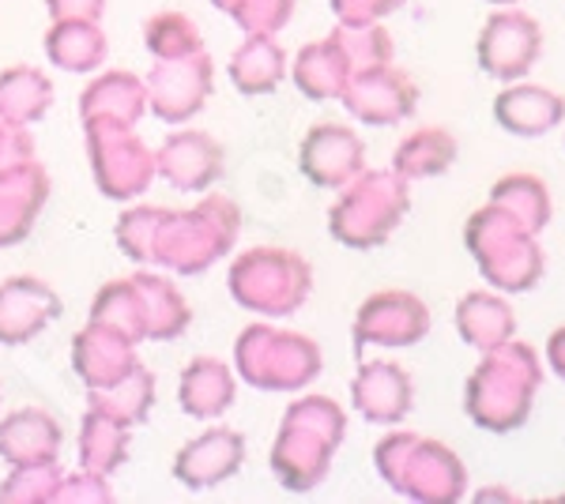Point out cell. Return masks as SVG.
Here are the masks:
<instances>
[{
  "label": "cell",
  "instance_id": "obj_21",
  "mask_svg": "<svg viewBox=\"0 0 565 504\" xmlns=\"http://www.w3.org/2000/svg\"><path fill=\"white\" fill-rule=\"evenodd\" d=\"M53 106V84L34 64H8L0 72V117L12 125H39Z\"/></svg>",
  "mask_w": 565,
  "mask_h": 504
},
{
  "label": "cell",
  "instance_id": "obj_11",
  "mask_svg": "<svg viewBox=\"0 0 565 504\" xmlns=\"http://www.w3.org/2000/svg\"><path fill=\"white\" fill-rule=\"evenodd\" d=\"M245 463V437L231 426H212L196 433L174 455V479L193 493L215 490L242 471Z\"/></svg>",
  "mask_w": 565,
  "mask_h": 504
},
{
  "label": "cell",
  "instance_id": "obj_14",
  "mask_svg": "<svg viewBox=\"0 0 565 504\" xmlns=\"http://www.w3.org/2000/svg\"><path fill=\"white\" fill-rule=\"evenodd\" d=\"M298 162H302V173L313 185L321 189L348 185L351 178L362 173V143L343 125H317L309 128Z\"/></svg>",
  "mask_w": 565,
  "mask_h": 504
},
{
  "label": "cell",
  "instance_id": "obj_30",
  "mask_svg": "<svg viewBox=\"0 0 565 504\" xmlns=\"http://www.w3.org/2000/svg\"><path fill=\"white\" fill-rule=\"evenodd\" d=\"M61 479H65V467L57 460L12 467V474L0 482V501L4 504H50L57 497Z\"/></svg>",
  "mask_w": 565,
  "mask_h": 504
},
{
  "label": "cell",
  "instance_id": "obj_19",
  "mask_svg": "<svg viewBox=\"0 0 565 504\" xmlns=\"http://www.w3.org/2000/svg\"><path fill=\"white\" fill-rule=\"evenodd\" d=\"M129 444H132V426L121 421L114 410L98 407V403H87L84 421H79V467L98 474H117L129 460Z\"/></svg>",
  "mask_w": 565,
  "mask_h": 504
},
{
  "label": "cell",
  "instance_id": "obj_26",
  "mask_svg": "<svg viewBox=\"0 0 565 504\" xmlns=\"http://www.w3.org/2000/svg\"><path fill=\"white\" fill-rule=\"evenodd\" d=\"M90 320H103V324L117 328V332H125L132 343H148V332H143V298L132 275L109 279L106 287L98 290L95 301H90Z\"/></svg>",
  "mask_w": 565,
  "mask_h": 504
},
{
  "label": "cell",
  "instance_id": "obj_34",
  "mask_svg": "<svg viewBox=\"0 0 565 504\" xmlns=\"http://www.w3.org/2000/svg\"><path fill=\"white\" fill-rule=\"evenodd\" d=\"M109 0H45V12L53 23L65 20H84V23H103Z\"/></svg>",
  "mask_w": 565,
  "mask_h": 504
},
{
  "label": "cell",
  "instance_id": "obj_9",
  "mask_svg": "<svg viewBox=\"0 0 565 504\" xmlns=\"http://www.w3.org/2000/svg\"><path fill=\"white\" fill-rule=\"evenodd\" d=\"M125 332L103 324V320H87L76 335H72V369L84 380L87 392H106L121 384L140 365V354Z\"/></svg>",
  "mask_w": 565,
  "mask_h": 504
},
{
  "label": "cell",
  "instance_id": "obj_29",
  "mask_svg": "<svg viewBox=\"0 0 565 504\" xmlns=\"http://www.w3.org/2000/svg\"><path fill=\"white\" fill-rule=\"evenodd\" d=\"M143 45H148L154 61H174L200 53L204 39H200V26L185 12H154L143 23Z\"/></svg>",
  "mask_w": 565,
  "mask_h": 504
},
{
  "label": "cell",
  "instance_id": "obj_10",
  "mask_svg": "<svg viewBox=\"0 0 565 504\" xmlns=\"http://www.w3.org/2000/svg\"><path fill=\"white\" fill-rule=\"evenodd\" d=\"M61 313L65 305L50 282H42L39 275H12L0 282V346H26Z\"/></svg>",
  "mask_w": 565,
  "mask_h": 504
},
{
  "label": "cell",
  "instance_id": "obj_27",
  "mask_svg": "<svg viewBox=\"0 0 565 504\" xmlns=\"http://www.w3.org/2000/svg\"><path fill=\"white\" fill-rule=\"evenodd\" d=\"M170 207H159V204H132L121 211V218H117L114 226V242L117 249L129 256L132 264H140V268H154V242H159V230L162 223H167Z\"/></svg>",
  "mask_w": 565,
  "mask_h": 504
},
{
  "label": "cell",
  "instance_id": "obj_35",
  "mask_svg": "<svg viewBox=\"0 0 565 504\" xmlns=\"http://www.w3.org/2000/svg\"><path fill=\"white\" fill-rule=\"evenodd\" d=\"M396 4L399 0H332V8L348 26H366L370 20H377L381 12H388Z\"/></svg>",
  "mask_w": 565,
  "mask_h": 504
},
{
  "label": "cell",
  "instance_id": "obj_23",
  "mask_svg": "<svg viewBox=\"0 0 565 504\" xmlns=\"http://www.w3.org/2000/svg\"><path fill=\"white\" fill-rule=\"evenodd\" d=\"M231 84L238 95H268L279 87L282 72H287V57L276 45L271 34H245V42L231 57Z\"/></svg>",
  "mask_w": 565,
  "mask_h": 504
},
{
  "label": "cell",
  "instance_id": "obj_17",
  "mask_svg": "<svg viewBox=\"0 0 565 504\" xmlns=\"http://www.w3.org/2000/svg\"><path fill=\"white\" fill-rule=\"evenodd\" d=\"M426 332V309L407 294H377L359 309L354 339L359 346L381 343V346H404L415 343Z\"/></svg>",
  "mask_w": 565,
  "mask_h": 504
},
{
  "label": "cell",
  "instance_id": "obj_22",
  "mask_svg": "<svg viewBox=\"0 0 565 504\" xmlns=\"http://www.w3.org/2000/svg\"><path fill=\"white\" fill-rule=\"evenodd\" d=\"M343 98H348L351 114L362 117V121H373V125H385V121H396V117L407 114V87L399 84V76H388L385 68H362L359 76L348 79L343 87Z\"/></svg>",
  "mask_w": 565,
  "mask_h": 504
},
{
  "label": "cell",
  "instance_id": "obj_3",
  "mask_svg": "<svg viewBox=\"0 0 565 504\" xmlns=\"http://www.w3.org/2000/svg\"><path fill=\"white\" fill-rule=\"evenodd\" d=\"M313 271L290 249H249L226 271V290L245 313L282 320L295 317L309 298Z\"/></svg>",
  "mask_w": 565,
  "mask_h": 504
},
{
  "label": "cell",
  "instance_id": "obj_1",
  "mask_svg": "<svg viewBox=\"0 0 565 504\" xmlns=\"http://www.w3.org/2000/svg\"><path fill=\"white\" fill-rule=\"evenodd\" d=\"M343 441V410L324 396L290 403L271 444V471L282 490L306 493L324 479L328 460Z\"/></svg>",
  "mask_w": 565,
  "mask_h": 504
},
{
  "label": "cell",
  "instance_id": "obj_18",
  "mask_svg": "<svg viewBox=\"0 0 565 504\" xmlns=\"http://www.w3.org/2000/svg\"><path fill=\"white\" fill-rule=\"evenodd\" d=\"M45 61L53 68L68 72V76H95L109 57V42L103 23H84V20H65L50 23L42 39Z\"/></svg>",
  "mask_w": 565,
  "mask_h": 504
},
{
  "label": "cell",
  "instance_id": "obj_16",
  "mask_svg": "<svg viewBox=\"0 0 565 504\" xmlns=\"http://www.w3.org/2000/svg\"><path fill=\"white\" fill-rule=\"evenodd\" d=\"M238 396V377L226 362H218L212 354H200L181 369L178 380V403L189 418L196 421H215L234 407Z\"/></svg>",
  "mask_w": 565,
  "mask_h": 504
},
{
  "label": "cell",
  "instance_id": "obj_2",
  "mask_svg": "<svg viewBox=\"0 0 565 504\" xmlns=\"http://www.w3.org/2000/svg\"><path fill=\"white\" fill-rule=\"evenodd\" d=\"M242 230V211L234 200L207 189L185 211H170L154 242V268H170L178 275H204L212 264L231 256Z\"/></svg>",
  "mask_w": 565,
  "mask_h": 504
},
{
  "label": "cell",
  "instance_id": "obj_20",
  "mask_svg": "<svg viewBox=\"0 0 565 504\" xmlns=\"http://www.w3.org/2000/svg\"><path fill=\"white\" fill-rule=\"evenodd\" d=\"M132 279L143 298V332H148L151 343H170V339L185 335L189 324H193V309H189L185 294L174 282L154 271H132Z\"/></svg>",
  "mask_w": 565,
  "mask_h": 504
},
{
  "label": "cell",
  "instance_id": "obj_24",
  "mask_svg": "<svg viewBox=\"0 0 565 504\" xmlns=\"http://www.w3.org/2000/svg\"><path fill=\"white\" fill-rule=\"evenodd\" d=\"M407 399H412V388H407V377L396 365L370 362L359 369V380H354V407L370 421H392V418L407 415Z\"/></svg>",
  "mask_w": 565,
  "mask_h": 504
},
{
  "label": "cell",
  "instance_id": "obj_8",
  "mask_svg": "<svg viewBox=\"0 0 565 504\" xmlns=\"http://www.w3.org/2000/svg\"><path fill=\"white\" fill-rule=\"evenodd\" d=\"M154 167L159 178L170 189L189 192V196H204L207 189L223 178L226 154L218 148L212 132H200V128H178L154 151Z\"/></svg>",
  "mask_w": 565,
  "mask_h": 504
},
{
  "label": "cell",
  "instance_id": "obj_13",
  "mask_svg": "<svg viewBox=\"0 0 565 504\" xmlns=\"http://www.w3.org/2000/svg\"><path fill=\"white\" fill-rule=\"evenodd\" d=\"M148 117V87L143 76L129 68L98 72L90 84L79 90V125L87 121H117V125H140Z\"/></svg>",
  "mask_w": 565,
  "mask_h": 504
},
{
  "label": "cell",
  "instance_id": "obj_5",
  "mask_svg": "<svg viewBox=\"0 0 565 504\" xmlns=\"http://www.w3.org/2000/svg\"><path fill=\"white\" fill-rule=\"evenodd\" d=\"M84 140L90 178H95V185L106 200H117V204L140 200L151 189V181L159 178L154 151L140 140V132L132 125L87 121Z\"/></svg>",
  "mask_w": 565,
  "mask_h": 504
},
{
  "label": "cell",
  "instance_id": "obj_32",
  "mask_svg": "<svg viewBox=\"0 0 565 504\" xmlns=\"http://www.w3.org/2000/svg\"><path fill=\"white\" fill-rule=\"evenodd\" d=\"M109 497H114V490H109L106 474L79 467V471H72V474L61 479L57 497H53V501H109Z\"/></svg>",
  "mask_w": 565,
  "mask_h": 504
},
{
  "label": "cell",
  "instance_id": "obj_4",
  "mask_svg": "<svg viewBox=\"0 0 565 504\" xmlns=\"http://www.w3.org/2000/svg\"><path fill=\"white\" fill-rule=\"evenodd\" d=\"M234 369L249 388L295 392L321 373V351L313 339L271 324H249L234 339Z\"/></svg>",
  "mask_w": 565,
  "mask_h": 504
},
{
  "label": "cell",
  "instance_id": "obj_33",
  "mask_svg": "<svg viewBox=\"0 0 565 504\" xmlns=\"http://www.w3.org/2000/svg\"><path fill=\"white\" fill-rule=\"evenodd\" d=\"M23 159H34V140H31V128L12 125L0 117V170L15 167Z\"/></svg>",
  "mask_w": 565,
  "mask_h": 504
},
{
  "label": "cell",
  "instance_id": "obj_28",
  "mask_svg": "<svg viewBox=\"0 0 565 504\" xmlns=\"http://www.w3.org/2000/svg\"><path fill=\"white\" fill-rule=\"evenodd\" d=\"M87 403H98V407L114 410L121 421H129V426H143V421L151 418V407H154V373L148 365H136V369L125 377L121 384H114V388L106 392H87Z\"/></svg>",
  "mask_w": 565,
  "mask_h": 504
},
{
  "label": "cell",
  "instance_id": "obj_31",
  "mask_svg": "<svg viewBox=\"0 0 565 504\" xmlns=\"http://www.w3.org/2000/svg\"><path fill=\"white\" fill-rule=\"evenodd\" d=\"M207 4L238 23L245 34H276L295 12V0H207Z\"/></svg>",
  "mask_w": 565,
  "mask_h": 504
},
{
  "label": "cell",
  "instance_id": "obj_6",
  "mask_svg": "<svg viewBox=\"0 0 565 504\" xmlns=\"http://www.w3.org/2000/svg\"><path fill=\"white\" fill-rule=\"evenodd\" d=\"M404 215V189L388 173H370L343 192L332 207V234L351 249H373L392 234V226Z\"/></svg>",
  "mask_w": 565,
  "mask_h": 504
},
{
  "label": "cell",
  "instance_id": "obj_25",
  "mask_svg": "<svg viewBox=\"0 0 565 504\" xmlns=\"http://www.w3.org/2000/svg\"><path fill=\"white\" fill-rule=\"evenodd\" d=\"M348 68H351L348 50L335 39H328L302 50V57L295 64V84L309 98H332L343 95V87H348Z\"/></svg>",
  "mask_w": 565,
  "mask_h": 504
},
{
  "label": "cell",
  "instance_id": "obj_7",
  "mask_svg": "<svg viewBox=\"0 0 565 504\" xmlns=\"http://www.w3.org/2000/svg\"><path fill=\"white\" fill-rule=\"evenodd\" d=\"M143 87H148L151 117H159L162 125H185L215 95V64L207 50L174 61H154L143 76Z\"/></svg>",
  "mask_w": 565,
  "mask_h": 504
},
{
  "label": "cell",
  "instance_id": "obj_15",
  "mask_svg": "<svg viewBox=\"0 0 565 504\" xmlns=\"http://www.w3.org/2000/svg\"><path fill=\"white\" fill-rule=\"evenodd\" d=\"M65 429L42 407H20L0 418V460L8 467L23 463H50L61 455Z\"/></svg>",
  "mask_w": 565,
  "mask_h": 504
},
{
  "label": "cell",
  "instance_id": "obj_12",
  "mask_svg": "<svg viewBox=\"0 0 565 504\" xmlns=\"http://www.w3.org/2000/svg\"><path fill=\"white\" fill-rule=\"evenodd\" d=\"M45 200H50V173L39 159L0 170V249H12L31 237Z\"/></svg>",
  "mask_w": 565,
  "mask_h": 504
}]
</instances>
